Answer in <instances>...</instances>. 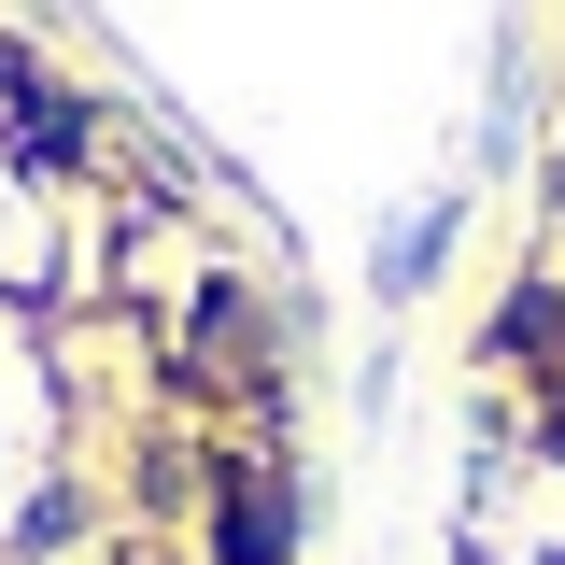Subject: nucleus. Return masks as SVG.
Returning <instances> with one entry per match:
<instances>
[{"label": "nucleus", "mask_w": 565, "mask_h": 565, "mask_svg": "<svg viewBox=\"0 0 565 565\" xmlns=\"http://www.w3.org/2000/svg\"><path fill=\"white\" fill-rule=\"evenodd\" d=\"M282 523H269V481H226V565H269Z\"/></svg>", "instance_id": "obj_1"}, {"label": "nucleus", "mask_w": 565, "mask_h": 565, "mask_svg": "<svg viewBox=\"0 0 565 565\" xmlns=\"http://www.w3.org/2000/svg\"><path fill=\"white\" fill-rule=\"evenodd\" d=\"M552 452H565V424H552Z\"/></svg>", "instance_id": "obj_2"}]
</instances>
